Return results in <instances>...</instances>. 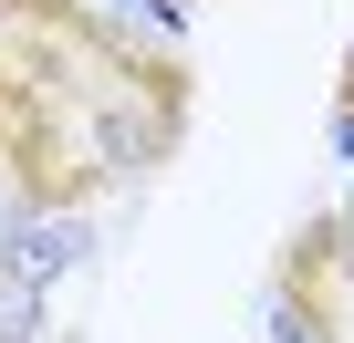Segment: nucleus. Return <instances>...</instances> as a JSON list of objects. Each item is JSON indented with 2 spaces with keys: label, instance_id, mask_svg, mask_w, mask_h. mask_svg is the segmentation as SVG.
Masks as SVG:
<instances>
[{
  "label": "nucleus",
  "instance_id": "f257e3e1",
  "mask_svg": "<svg viewBox=\"0 0 354 343\" xmlns=\"http://www.w3.org/2000/svg\"><path fill=\"white\" fill-rule=\"evenodd\" d=\"M0 94L32 208H84L115 166L177 156L188 125V63L115 42L84 0H0Z\"/></svg>",
  "mask_w": 354,
  "mask_h": 343
},
{
  "label": "nucleus",
  "instance_id": "f03ea898",
  "mask_svg": "<svg viewBox=\"0 0 354 343\" xmlns=\"http://www.w3.org/2000/svg\"><path fill=\"white\" fill-rule=\"evenodd\" d=\"M281 302L302 333H333L344 322V219H313L292 250H281Z\"/></svg>",
  "mask_w": 354,
  "mask_h": 343
},
{
  "label": "nucleus",
  "instance_id": "7ed1b4c3",
  "mask_svg": "<svg viewBox=\"0 0 354 343\" xmlns=\"http://www.w3.org/2000/svg\"><path fill=\"white\" fill-rule=\"evenodd\" d=\"M344 125H354V42H344Z\"/></svg>",
  "mask_w": 354,
  "mask_h": 343
},
{
  "label": "nucleus",
  "instance_id": "20e7f679",
  "mask_svg": "<svg viewBox=\"0 0 354 343\" xmlns=\"http://www.w3.org/2000/svg\"><path fill=\"white\" fill-rule=\"evenodd\" d=\"M0 156H11V94H0Z\"/></svg>",
  "mask_w": 354,
  "mask_h": 343
}]
</instances>
